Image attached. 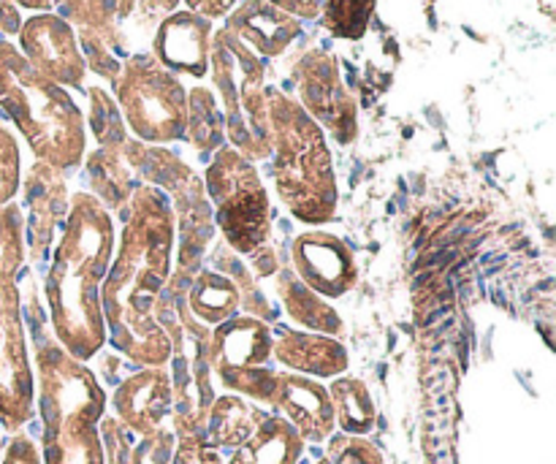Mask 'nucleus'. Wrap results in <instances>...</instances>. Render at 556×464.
Returning a JSON list of instances; mask_svg holds the SVG:
<instances>
[{
    "mask_svg": "<svg viewBox=\"0 0 556 464\" xmlns=\"http://www.w3.org/2000/svg\"><path fill=\"white\" fill-rule=\"evenodd\" d=\"M101 286L106 342L136 367H166L172 342L157 324V302L174 272L177 223L172 201L152 185H136Z\"/></svg>",
    "mask_w": 556,
    "mask_h": 464,
    "instance_id": "1",
    "label": "nucleus"
},
{
    "mask_svg": "<svg viewBox=\"0 0 556 464\" xmlns=\"http://www.w3.org/2000/svg\"><path fill=\"white\" fill-rule=\"evenodd\" d=\"M114 217L87 190L71 193L63 231L49 253L47 310L52 337L79 362H92L106 346L101 286L112 264Z\"/></svg>",
    "mask_w": 556,
    "mask_h": 464,
    "instance_id": "2",
    "label": "nucleus"
},
{
    "mask_svg": "<svg viewBox=\"0 0 556 464\" xmlns=\"http://www.w3.org/2000/svg\"><path fill=\"white\" fill-rule=\"evenodd\" d=\"M266 106L277 199L293 221L309 228L326 226L334 221L340 206V185L329 139L288 92L266 87Z\"/></svg>",
    "mask_w": 556,
    "mask_h": 464,
    "instance_id": "3",
    "label": "nucleus"
},
{
    "mask_svg": "<svg viewBox=\"0 0 556 464\" xmlns=\"http://www.w3.org/2000/svg\"><path fill=\"white\" fill-rule=\"evenodd\" d=\"M0 112L14 123L36 161L68 174L87 155V123L65 87L38 74L20 49L0 36Z\"/></svg>",
    "mask_w": 556,
    "mask_h": 464,
    "instance_id": "4",
    "label": "nucleus"
},
{
    "mask_svg": "<svg viewBox=\"0 0 556 464\" xmlns=\"http://www.w3.org/2000/svg\"><path fill=\"white\" fill-rule=\"evenodd\" d=\"M25 212L0 210V429L22 432L36 416V378L22 313L20 272L25 266Z\"/></svg>",
    "mask_w": 556,
    "mask_h": 464,
    "instance_id": "5",
    "label": "nucleus"
},
{
    "mask_svg": "<svg viewBox=\"0 0 556 464\" xmlns=\"http://www.w3.org/2000/svg\"><path fill=\"white\" fill-rule=\"evenodd\" d=\"M210 79L226 123V145L248 161H266L271 139L264 60L220 27L212 33Z\"/></svg>",
    "mask_w": 556,
    "mask_h": 464,
    "instance_id": "6",
    "label": "nucleus"
},
{
    "mask_svg": "<svg viewBox=\"0 0 556 464\" xmlns=\"http://www.w3.org/2000/svg\"><path fill=\"white\" fill-rule=\"evenodd\" d=\"M204 190L215 228L233 253L248 261L269 248L275 210L253 161L223 145L206 163Z\"/></svg>",
    "mask_w": 556,
    "mask_h": 464,
    "instance_id": "7",
    "label": "nucleus"
},
{
    "mask_svg": "<svg viewBox=\"0 0 556 464\" xmlns=\"http://www.w3.org/2000/svg\"><path fill=\"white\" fill-rule=\"evenodd\" d=\"M112 90L134 139L161 147L185 139L188 87L150 52L128 54Z\"/></svg>",
    "mask_w": 556,
    "mask_h": 464,
    "instance_id": "8",
    "label": "nucleus"
},
{
    "mask_svg": "<svg viewBox=\"0 0 556 464\" xmlns=\"http://www.w3.org/2000/svg\"><path fill=\"white\" fill-rule=\"evenodd\" d=\"M30 359L41 429L63 422H81L92 427L101 424L109 407L106 391L85 362L71 356L52 335H38Z\"/></svg>",
    "mask_w": 556,
    "mask_h": 464,
    "instance_id": "9",
    "label": "nucleus"
},
{
    "mask_svg": "<svg viewBox=\"0 0 556 464\" xmlns=\"http://www.w3.org/2000/svg\"><path fill=\"white\" fill-rule=\"evenodd\" d=\"M210 367L226 394L269 407L280 373L271 353V324L244 313L223 321L210 335Z\"/></svg>",
    "mask_w": 556,
    "mask_h": 464,
    "instance_id": "10",
    "label": "nucleus"
},
{
    "mask_svg": "<svg viewBox=\"0 0 556 464\" xmlns=\"http://www.w3.org/2000/svg\"><path fill=\"white\" fill-rule=\"evenodd\" d=\"M293 85L299 106L320 125V130L337 145H353L358 136V106L342 81L340 60L326 49H309L293 65Z\"/></svg>",
    "mask_w": 556,
    "mask_h": 464,
    "instance_id": "11",
    "label": "nucleus"
},
{
    "mask_svg": "<svg viewBox=\"0 0 556 464\" xmlns=\"http://www.w3.org/2000/svg\"><path fill=\"white\" fill-rule=\"evenodd\" d=\"M20 52L33 68L65 90L85 87L87 65L81 58L76 30L58 11L30 14L20 27Z\"/></svg>",
    "mask_w": 556,
    "mask_h": 464,
    "instance_id": "12",
    "label": "nucleus"
},
{
    "mask_svg": "<svg viewBox=\"0 0 556 464\" xmlns=\"http://www.w3.org/2000/svg\"><path fill=\"white\" fill-rule=\"evenodd\" d=\"M291 269L318 297L342 299L358 283V264L345 239L320 228H307L291 242Z\"/></svg>",
    "mask_w": 556,
    "mask_h": 464,
    "instance_id": "13",
    "label": "nucleus"
},
{
    "mask_svg": "<svg viewBox=\"0 0 556 464\" xmlns=\"http://www.w3.org/2000/svg\"><path fill=\"white\" fill-rule=\"evenodd\" d=\"M27 217H25V253H30L33 266H41L52 253L58 234L63 231L68 215V190H65L63 172L49 163L36 161L25 177Z\"/></svg>",
    "mask_w": 556,
    "mask_h": 464,
    "instance_id": "14",
    "label": "nucleus"
},
{
    "mask_svg": "<svg viewBox=\"0 0 556 464\" xmlns=\"http://www.w3.org/2000/svg\"><path fill=\"white\" fill-rule=\"evenodd\" d=\"M269 407L302 438V443L324 446L337 432L329 389L307 375L280 369Z\"/></svg>",
    "mask_w": 556,
    "mask_h": 464,
    "instance_id": "15",
    "label": "nucleus"
},
{
    "mask_svg": "<svg viewBox=\"0 0 556 464\" xmlns=\"http://www.w3.org/2000/svg\"><path fill=\"white\" fill-rule=\"evenodd\" d=\"M215 25L193 11L168 14L150 41V54L174 76L204 79L210 74V47Z\"/></svg>",
    "mask_w": 556,
    "mask_h": 464,
    "instance_id": "16",
    "label": "nucleus"
},
{
    "mask_svg": "<svg viewBox=\"0 0 556 464\" xmlns=\"http://www.w3.org/2000/svg\"><path fill=\"white\" fill-rule=\"evenodd\" d=\"M114 418L130 435L157 432L172 418V380L166 367H139L117 384L112 394Z\"/></svg>",
    "mask_w": 556,
    "mask_h": 464,
    "instance_id": "17",
    "label": "nucleus"
},
{
    "mask_svg": "<svg viewBox=\"0 0 556 464\" xmlns=\"http://www.w3.org/2000/svg\"><path fill=\"white\" fill-rule=\"evenodd\" d=\"M271 353L286 373L315 380H334L351 369L348 348L337 337L291 329L286 324H271Z\"/></svg>",
    "mask_w": 556,
    "mask_h": 464,
    "instance_id": "18",
    "label": "nucleus"
},
{
    "mask_svg": "<svg viewBox=\"0 0 556 464\" xmlns=\"http://www.w3.org/2000/svg\"><path fill=\"white\" fill-rule=\"evenodd\" d=\"M223 27L261 60L280 58L302 36V22L269 0H239Z\"/></svg>",
    "mask_w": 556,
    "mask_h": 464,
    "instance_id": "19",
    "label": "nucleus"
},
{
    "mask_svg": "<svg viewBox=\"0 0 556 464\" xmlns=\"http://www.w3.org/2000/svg\"><path fill=\"white\" fill-rule=\"evenodd\" d=\"M271 280H275V293L277 299H280L282 310H286V315L299 326V329L337 337V340H340V335L345 331L342 315L337 313L324 297H318L313 288L304 286L288 261H282V266L277 269V275L271 277Z\"/></svg>",
    "mask_w": 556,
    "mask_h": 464,
    "instance_id": "20",
    "label": "nucleus"
},
{
    "mask_svg": "<svg viewBox=\"0 0 556 464\" xmlns=\"http://www.w3.org/2000/svg\"><path fill=\"white\" fill-rule=\"evenodd\" d=\"M269 413L261 411V405L244 400L237 394L215 397L210 407V416L204 424V440L215 451H237L258 432L261 424Z\"/></svg>",
    "mask_w": 556,
    "mask_h": 464,
    "instance_id": "21",
    "label": "nucleus"
},
{
    "mask_svg": "<svg viewBox=\"0 0 556 464\" xmlns=\"http://www.w3.org/2000/svg\"><path fill=\"white\" fill-rule=\"evenodd\" d=\"M182 0H114V30L123 58L150 52L157 25L179 9Z\"/></svg>",
    "mask_w": 556,
    "mask_h": 464,
    "instance_id": "22",
    "label": "nucleus"
},
{
    "mask_svg": "<svg viewBox=\"0 0 556 464\" xmlns=\"http://www.w3.org/2000/svg\"><path fill=\"white\" fill-rule=\"evenodd\" d=\"M185 304H188L190 315H193L201 326L215 329L223 321L239 315L242 299H239L237 286H233L226 275H220V272L210 269V266L204 264L193 275L188 291H185Z\"/></svg>",
    "mask_w": 556,
    "mask_h": 464,
    "instance_id": "23",
    "label": "nucleus"
},
{
    "mask_svg": "<svg viewBox=\"0 0 556 464\" xmlns=\"http://www.w3.org/2000/svg\"><path fill=\"white\" fill-rule=\"evenodd\" d=\"M85 172L87 183H90V196H96L101 201L103 210L109 215L123 217L125 206H128L130 196H134L136 174L130 172L128 163H125L123 152L119 150H101L98 147L96 152L85 155Z\"/></svg>",
    "mask_w": 556,
    "mask_h": 464,
    "instance_id": "24",
    "label": "nucleus"
},
{
    "mask_svg": "<svg viewBox=\"0 0 556 464\" xmlns=\"http://www.w3.org/2000/svg\"><path fill=\"white\" fill-rule=\"evenodd\" d=\"M41 464H103L101 432L92 424H58L41 429L38 438Z\"/></svg>",
    "mask_w": 556,
    "mask_h": 464,
    "instance_id": "25",
    "label": "nucleus"
},
{
    "mask_svg": "<svg viewBox=\"0 0 556 464\" xmlns=\"http://www.w3.org/2000/svg\"><path fill=\"white\" fill-rule=\"evenodd\" d=\"M304 454V443L280 416H266L258 432L242 446L231 451L226 464H299Z\"/></svg>",
    "mask_w": 556,
    "mask_h": 464,
    "instance_id": "26",
    "label": "nucleus"
},
{
    "mask_svg": "<svg viewBox=\"0 0 556 464\" xmlns=\"http://www.w3.org/2000/svg\"><path fill=\"white\" fill-rule=\"evenodd\" d=\"M326 389H329L337 429L342 435H351V438H367L378 424V407H375L367 384L362 378L340 375Z\"/></svg>",
    "mask_w": 556,
    "mask_h": 464,
    "instance_id": "27",
    "label": "nucleus"
},
{
    "mask_svg": "<svg viewBox=\"0 0 556 464\" xmlns=\"http://www.w3.org/2000/svg\"><path fill=\"white\" fill-rule=\"evenodd\" d=\"M210 269L220 272V275H226L228 280L237 286L239 291V299H242V313L244 315H253V318L258 321H266V324H277V308H271L269 299H266V293L261 291V280L258 277L250 272L248 261L242 259V255L233 253L231 248H228L223 239H217L215 248H210Z\"/></svg>",
    "mask_w": 556,
    "mask_h": 464,
    "instance_id": "28",
    "label": "nucleus"
},
{
    "mask_svg": "<svg viewBox=\"0 0 556 464\" xmlns=\"http://www.w3.org/2000/svg\"><path fill=\"white\" fill-rule=\"evenodd\" d=\"M185 141L199 155L212 158L226 145V123H223L220 103L212 87L195 85L188 90V114H185Z\"/></svg>",
    "mask_w": 556,
    "mask_h": 464,
    "instance_id": "29",
    "label": "nucleus"
},
{
    "mask_svg": "<svg viewBox=\"0 0 556 464\" xmlns=\"http://www.w3.org/2000/svg\"><path fill=\"white\" fill-rule=\"evenodd\" d=\"M58 9V14L74 25V30L96 33L117 58H123L114 30V0H60Z\"/></svg>",
    "mask_w": 556,
    "mask_h": 464,
    "instance_id": "30",
    "label": "nucleus"
},
{
    "mask_svg": "<svg viewBox=\"0 0 556 464\" xmlns=\"http://www.w3.org/2000/svg\"><path fill=\"white\" fill-rule=\"evenodd\" d=\"M87 98H90V117L85 123H90L98 147L101 150H123V145L130 136L128 128H125L123 114H119L117 101L101 85L87 87Z\"/></svg>",
    "mask_w": 556,
    "mask_h": 464,
    "instance_id": "31",
    "label": "nucleus"
},
{
    "mask_svg": "<svg viewBox=\"0 0 556 464\" xmlns=\"http://www.w3.org/2000/svg\"><path fill=\"white\" fill-rule=\"evenodd\" d=\"M372 9L375 0H324L318 22L340 38H362Z\"/></svg>",
    "mask_w": 556,
    "mask_h": 464,
    "instance_id": "32",
    "label": "nucleus"
},
{
    "mask_svg": "<svg viewBox=\"0 0 556 464\" xmlns=\"http://www.w3.org/2000/svg\"><path fill=\"white\" fill-rule=\"evenodd\" d=\"M309 464H386L378 446L367 438H351V435H331L326 440V451Z\"/></svg>",
    "mask_w": 556,
    "mask_h": 464,
    "instance_id": "33",
    "label": "nucleus"
},
{
    "mask_svg": "<svg viewBox=\"0 0 556 464\" xmlns=\"http://www.w3.org/2000/svg\"><path fill=\"white\" fill-rule=\"evenodd\" d=\"M22 188V152L16 136L0 123V210L14 204Z\"/></svg>",
    "mask_w": 556,
    "mask_h": 464,
    "instance_id": "34",
    "label": "nucleus"
},
{
    "mask_svg": "<svg viewBox=\"0 0 556 464\" xmlns=\"http://www.w3.org/2000/svg\"><path fill=\"white\" fill-rule=\"evenodd\" d=\"M76 41H79L87 71H96V74L112 87L114 81H117L119 68H123V60L109 49V43L103 41L101 36H96V33L90 30H76Z\"/></svg>",
    "mask_w": 556,
    "mask_h": 464,
    "instance_id": "35",
    "label": "nucleus"
},
{
    "mask_svg": "<svg viewBox=\"0 0 556 464\" xmlns=\"http://www.w3.org/2000/svg\"><path fill=\"white\" fill-rule=\"evenodd\" d=\"M174 443H177V435L166 427L144 435L130 451V464H168L174 454Z\"/></svg>",
    "mask_w": 556,
    "mask_h": 464,
    "instance_id": "36",
    "label": "nucleus"
},
{
    "mask_svg": "<svg viewBox=\"0 0 556 464\" xmlns=\"http://www.w3.org/2000/svg\"><path fill=\"white\" fill-rule=\"evenodd\" d=\"M168 464H226L220 451L210 449L204 435H177L174 454Z\"/></svg>",
    "mask_w": 556,
    "mask_h": 464,
    "instance_id": "37",
    "label": "nucleus"
},
{
    "mask_svg": "<svg viewBox=\"0 0 556 464\" xmlns=\"http://www.w3.org/2000/svg\"><path fill=\"white\" fill-rule=\"evenodd\" d=\"M0 464H41V454H38L36 440L27 438L25 432H14L9 443L3 446Z\"/></svg>",
    "mask_w": 556,
    "mask_h": 464,
    "instance_id": "38",
    "label": "nucleus"
},
{
    "mask_svg": "<svg viewBox=\"0 0 556 464\" xmlns=\"http://www.w3.org/2000/svg\"><path fill=\"white\" fill-rule=\"evenodd\" d=\"M185 9L193 11V14L204 16V20H226L233 9L239 5V0H182Z\"/></svg>",
    "mask_w": 556,
    "mask_h": 464,
    "instance_id": "39",
    "label": "nucleus"
},
{
    "mask_svg": "<svg viewBox=\"0 0 556 464\" xmlns=\"http://www.w3.org/2000/svg\"><path fill=\"white\" fill-rule=\"evenodd\" d=\"M271 5L282 9L286 14L296 16L299 22L302 20H318L320 9H324V0H269Z\"/></svg>",
    "mask_w": 556,
    "mask_h": 464,
    "instance_id": "40",
    "label": "nucleus"
},
{
    "mask_svg": "<svg viewBox=\"0 0 556 464\" xmlns=\"http://www.w3.org/2000/svg\"><path fill=\"white\" fill-rule=\"evenodd\" d=\"M22 9L14 3V0H0V36L11 38L20 36L22 27Z\"/></svg>",
    "mask_w": 556,
    "mask_h": 464,
    "instance_id": "41",
    "label": "nucleus"
},
{
    "mask_svg": "<svg viewBox=\"0 0 556 464\" xmlns=\"http://www.w3.org/2000/svg\"><path fill=\"white\" fill-rule=\"evenodd\" d=\"M20 9L33 11V14H47V11H54L60 5V0H14Z\"/></svg>",
    "mask_w": 556,
    "mask_h": 464,
    "instance_id": "42",
    "label": "nucleus"
}]
</instances>
